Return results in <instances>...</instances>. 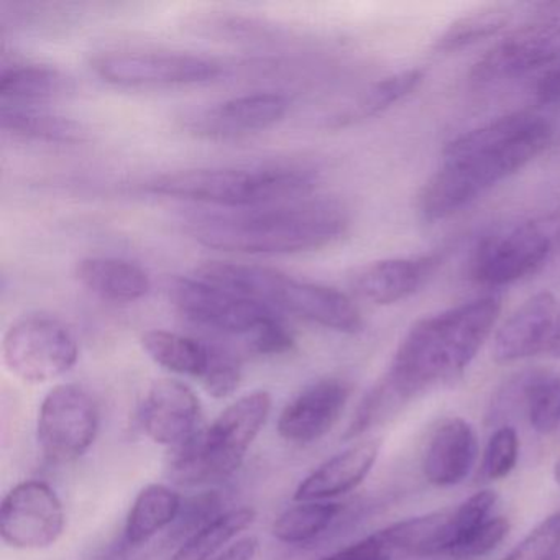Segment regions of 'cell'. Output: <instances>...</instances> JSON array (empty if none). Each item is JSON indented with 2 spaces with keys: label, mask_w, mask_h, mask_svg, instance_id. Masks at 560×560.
<instances>
[{
  "label": "cell",
  "mask_w": 560,
  "mask_h": 560,
  "mask_svg": "<svg viewBox=\"0 0 560 560\" xmlns=\"http://www.w3.org/2000/svg\"><path fill=\"white\" fill-rule=\"evenodd\" d=\"M552 137L549 120L530 113L510 114L462 133L447 143L441 166L422 188V219L442 221L474 205L536 160Z\"/></svg>",
  "instance_id": "cell-1"
},
{
  "label": "cell",
  "mask_w": 560,
  "mask_h": 560,
  "mask_svg": "<svg viewBox=\"0 0 560 560\" xmlns=\"http://www.w3.org/2000/svg\"><path fill=\"white\" fill-rule=\"evenodd\" d=\"M501 300L481 296L418 320L399 343L385 378L372 389L389 416L429 389L464 375L500 319Z\"/></svg>",
  "instance_id": "cell-2"
},
{
  "label": "cell",
  "mask_w": 560,
  "mask_h": 560,
  "mask_svg": "<svg viewBox=\"0 0 560 560\" xmlns=\"http://www.w3.org/2000/svg\"><path fill=\"white\" fill-rule=\"evenodd\" d=\"M349 209L337 199L275 208L205 214L189 221V234L205 247L235 254L277 255L317 250L346 234Z\"/></svg>",
  "instance_id": "cell-3"
},
{
  "label": "cell",
  "mask_w": 560,
  "mask_h": 560,
  "mask_svg": "<svg viewBox=\"0 0 560 560\" xmlns=\"http://www.w3.org/2000/svg\"><path fill=\"white\" fill-rule=\"evenodd\" d=\"M196 278L273 310L277 307L296 314L336 332L359 334L363 329L362 313L346 293L336 288L294 280L273 268L234 261H206L196 268Z\"/></svg>",
  "instance_id": "cell-4"
},
{
  "label": "cell",
  "mask_w": 560,
  "mask_h": 560,
  "mask_svg": "<svg viewBox=\"0 0 560 560\" xmlns=\"http://www.w3.org/2000/svg\"><path fill=\"white\" fill-rule=\"evenodd\" d=\"M317 173L303 166L186 170L156 176L147 185L153 195L191 199L225 208L284 205L310 195Z\"/></svg>",
  "instance_id": "cell-5"
},
{
  "label": "cell",
  "mask_w": 560,
  "mask_h": 560,
  "mask_svg": "<svg viewBox=\"0 0 560 560\" xmlns=\"http://www.w3.org/2000/svg\"><path fill=\"white\" fill-rule=\"evenodd\" d=\"M271 411L270 393L258 389L224 409L208 429L173 447L168 475L185 487L215 483L234 475Z\"/></svg>",
  "instance_id": "cell-6"
},
{
  "label": "cell",
  "mask_w": 560,
  "mask_h": 560,
  "mask_svg": "<svg viewBox=\"0 0 560 560\" xmlns=\"http://www.w3.org/2000/svg\"><path fill=\"white\" fill-rule=\"evenodd\" d=\"M560 255V211L523 219L485 235L471 252L468 273L488 288L533 277Z\"/></svg>",
  "instance_id": "cell-7"
},
{
  "label": "cell",
  "mask_w": 560,
  "mask_h": 560,
  "mask_svg": "<svg viewBox=\"0 0 560 560\" xmlns=\"http://www.w3.org/2000/svg\"><path fill=\"white\" fill-rule=\"evenodd\" d=\"M9 372L28 383H45L70 372L80 347L71 330L48 316H27L9 327L2 342Z\"/></svg>",
  "instance_id": "cell-8"
},
{
  "label": "cell",
  "mask_w": 560,
  "mask_h": 560,
  "mask_svg": "<svg viewBox=\"0 0 560 560\" xmlns=\"http://www.w3.org/2000/svg\"><path fill=\"white\" fill-rule=\"evenodd\" d=\"M100 431V409L78 385H60L45 396L38 412L37 438L45 457L70 464L90 451Z\"/></svg>",
  "instance_id": "cell-9"
},
{
  "label": "cell",
  "mask_w": 560,
  "mask_h": 560,
  "mask_svg": "<svg viewBox=\"0 0 560 560\" xmlns=\"http://www.w3.org/2000/svg\"><path fill=\"white\" fill-rule=\"evenodd\" d=\"M170 300L196 326L229 336H252L258 327L278 317L277 311L267 304L196 277L173 281Z\"/></svg>",
  "instance_id": "cell-10"
},
{
  "label": "cell",
  "mask_w": 560,
  "mask_h": 560,
  "mask_svg": "<svg viewBox=\"0 0 560 560\" xmlns=\"http://www.w3.org/2000/svg\"><path fill=\"white\" fill-rule=\"evenodd\" d=\"M93 70L101 80L120 88L189 86L222 74L221 65L208 58L162 51H109L94 58Z\"/></svg>",
  "instance_id": "cell-11"
},
{
  "label": "cell",
  "mask_w": 560,
  "mask_h": 560,
  "mask_svg": "<svg viewBox=\"0 0 560 560\" xmlns=\"http://www.w3.org/2000/svg\"><path fill=\"white\" fill-rule=\"evenodd\" d=\"M63 504L45 481H22L5 494L0 508V536L15 549L54 546L65 530Z\"/></svg>",
  "instance_id": "cell-12"
},
{
  "label": "cell",
  "mask_w": 560,
  "mask_h": 560,
  "mask_svg": "<svg viewBox=\"0 0 560 560\" xmlns=\"http://www.w3.org/2000/svg\"><path fill=\"white\" fill-rule=\"evenodd\" d=\"M560 65V21L530 24L491 48L471 70V81L493 84Z\"/></svg>",
  "instance_id": "cell-13"
},
{
  "label": "cell",
  "mask_w": 560,
  "mask_h": 560,
  "mask_svg": "<svg viewBox=\"0 0 560 560\" xmlns=\"http://www.w3.org/2000/svg\"><path fill=\"white\" fill-rule=\"evenodd\" d=\"M559 330L560 300L547 291L534 294L498 329L493 359L498 363H513L546 350L550 352Z\"/></svg>",
  "instance_id": "cell-14"
},
{
  "label": "cell",
  "mask_w": 560,
  "mask_h": 560,
  "mask_svg": "<svg viewBox=\"0 0 560 560\" xmlns=\"http://www.w3.org/2000/svg\"><path fill=\"white\" fill-rule=\"evenodd\" d=\"M352 386L342 378H324L304 388L278 419V432L293 444H313L332 431L349 402Z\"/></svg>",
  "instance_id": "cell-15"
},
{
  "label": "cell",
  "mask_w": 560,
  "mask_h": 560,
  "mask_svg": "<svg viewBox=\"0 0 560 560\" xmlns=\"http://www.w3.org/2000/svg\"><path fill=\"white\" fill-rule=\"evenodd\" d=\"M201 405L185 383L173 378L156 380L143 399V431L156 444L178 447L199 431Z\"/></svg>",
  "instance_id": "cell-16"
},
{
  "label": "cell",
  "mask_w": 560,
  "mask_h": 560,
  "mask_svg": "<svg viewBox=\"0 0 560 560\" xmlns=\"http://www.w3.org/2000/svg\"><path fill=\"white\" fill-rule=\"evenodd\" d=\"M439 264V255L373 261L350 277V288L362 300L388 306L418 293L435 273Z\"/></svg>",
  "instance_id": "cell-17"
},
{
  "label": "cell",
  "mask_w": 560,
  "mask_h": 560,
  "mask_svg": "<svg viewBox=\"0 0 560 560\" xmlns=\"http://www.w3.org/2000/svg\"><path fill=\"white\" fill-rule=\"evenodd\" d=\"M290 109L283 94L255 93L234 97L205 110L192 120V130L212 139H235L280 122Z\"/></svg>",
  "instance_id": "cell-18"
},
{
  "label": "cell",
  "mask_w": 560,
  "mask_h": 560,
  "mask_svg": "<svg viewBox=\"0 0 560 560\" xmlns=\"http://www.w3.org/2000/svg\"><path fill=\"white\" fill-rule=\"evenodd\" d=\"M478 444L474 428L460 418L442 422L425 448L422 471L435 487H454L470 475L477 460Z\"/></svg>",
  "instance_id": "cell-19"
},
{
  "label": "cell",
  "mask_w": 560,
  "mask_h": 560,
  "mask_svg": "<svg viewBox=\"0 0 560 560\" xmlns=\"http://www.w3.org/2000/svg\"><path fill=\"white\" fill-rule=\"evenodd\" d=\"M378 454L380 442L365 441L334 455L301 481L294 491V500L301 503L327 501L339 494L349 493L365 480Z\"/></svg>",
  "instance_id": "cell-20"
},
{
  "label": "cell",
  "mask_w": 560,
  "mask_h": 560,
  "mask_svg": "<svg viewBox=\"0 0 560 560\" xmlns=\"http://www.w3.org/2000/svg\"><path fill=\"white\" fill-rule=\"evenodd\" d=\"M501 401L524 408L534 431L552 434L560 428V373L549 369L517 373L504 386Z\"/></svg>",
  "instance_id": "cell-21"
},
{
  "label": "cell",
  "mask_w": 560,
  "mask_h": 560,
  "mask_svg": "<svg viewBox=\"0 0 560 560\" xmlns=\"http://www.w3.org/2000/svg\"><path fill=\"white\" fill-rule=\"evenodd\" d=\"M74 277L91 294L110 303H133L152 288L149 273L122 258L90 257L78 261Z\"/></svg>",
  "instance_id": "cell-22"
},
{
  "label": "cell",
  "mask_w": 560,
  "mask_h": 560,
  "mask_svg": "<svg viewBox=\"0 0 560 560\" xmlns=\"http://www.w3.org/2000/svg\"><path fill=\"white\" fill-rule=\"evenodd\" d=\"M73 90L67 74L45 65H15L2 71L0 96L4 104L32 106L42 101L57 100Z\"/></svg>",
  "instance_id": "cell-23"
},
{
  "label": "cell",
  "mask_w": 560,
  "mask_h": 560,
  "mask_svg": "<svg viewBox=\"0 0 560 560\" xmlns=\"http://www.w3.org/2000/svg\"><path fill=\"white\" fill-rule=\"evenodd\" d=\"M143 352L163 369L201 378L208 369L211 346L168 330H147L140 337Z\"/></svg>",
  "instance_id": "cell-24"
},
{
  "label": "cell",
  "mask_w": 560,
  "mask_h": 560,
  "mask_svg": "<svg viewBox=\"0 0 560 560\" xmlns=\"http://www.w3.org/2000/svg\"><path fill=\"white\" fill-rule=\"evenodd\" d=\"M0 124L12 136L40 142L81 143L88 139L86 129L77 120L28 106L4 104L0 109Z\"/></svg>",
  "instance_id": "cell-25"
},
{
  "label": "cell",
  "mask_w": 560,
  "mask_h": 560,
  "mask_svg": "<svg viewBox=\"0 0 560 560\" xmlns=\"http://www.w3.org/2000/svg\"><path fill=\"white\" fill-rule=\"evenodd\" d=\"M182 498L166 485L152 483L140 491L133 501L126 523V539L140 546L172 526L182 510Z\"/></svg>",
  "instance_id": "cell-26"
},
{
  "label": "cell",
  "mask_w": 560,
  "mask_h": 560,
  "mask_svg": "<svg viewBox=\"0 0 560 560\" xmlns=\"http://www.w3.org/2000/svg\"><path fill=\"white\" fill-rule=\"evenodd\" d=\"M424 77V70L412 68V70L399 71V73L376 81L357 100L352 107L337 116V126H349V124L385 113L399 101L411 96L421 86Z\"/></svg>",
  "instance_id": "cell-27"
},
{
  "label": "cell",
  "mask_w": 560,
  "mask_h": 560,
  "mask_svg": "<svg viewBox=\"0 0 560 560\" xmlns=\"http://www.w3.org/2000/svg\"><path fill=\"white\" fill-rule=\"evenodd\" d=\"M514 18L516 11L511 5H490L470 12L448 25L447 31L435 42V51L452 54L494 37L503 32Z\"/></svg>",
  "instance_id": "cell-28"
},
{
  "label": "cell",
  "mask_w": 560,
  "mask_h": 560,
  "mask_svg": "<svg viewBox=\"0 0 560 560\" xmlns=\"http://www.w3.org/2000/svg\"><path fill=\"white\" fill-rule=\"evenodd\" d=\"M255 511L252 508H237L219 514L214 521L202 527L198 534L182 544L178 552L172 560H212L221 553L242 530L252 526L255 521Z\"/></svg>",
  "instance_id": "cell-29"
},
{
  "label": "cell",
  "mask_w": 560,
  "mask_h": 560,
  "mask_svg": "<svg viewBox=\"0 0 560 560\" xmlns=\"http://www.w3.org/2000/svg\"><path fill=\"white\" fill-rule=\"evenodd\" d=\"M340 511L342 506L332 501H304L281 513L271 533L284 544L311 542L329 529Z\"/></svg>",
  "instance_id": "cell-30"
},
{
  "label": "cell",
  "mask_w": 560,
  "mask_h": 560,
  "mask_svg": "<svg viewBox=\"0 0 560 560\" xmlns=\"http://www.w3.org/2000/svg\"><path fill=\"white\" fill-rule=\"evenodd\" d=\"M520 457V439L510 425L498 429L485 448L480 465V478L483 481L500 480L511 474Z\"/></svg>",
  "instance_id": "cell-31"
},
{
  "label": "cell",
  "mask_w": 560,
  "mask_h": 560,
  "mask_svg": "<svg viewBox=\"0 0 560 560\" xmlns=\"http://www.w3.org/2000/svg\"><path fill=\"white\" fill-rule=\"evenodd\" d=\"M241 362L234 353L222 347L211 346L208 369L201 376L206 392L215 399H225L237 392L241 385Z\"/></svg>",
  "instance_id": "cell-32"
},
{
  "label": "cell",
  "mask_w": 560,
  "mask_h": 560,
  "mask_svg": "<svg viewBox=\"0 0 560 560\" xmlns=\"http://www.w3.org/2000/svg\"><path fill=\"white\" fill-rule=\"evenodd\" d=\"M560 550V513L530 530L504 560H553Z\"/></svg>",
  "instance_id": "cell-33"
},
{
  "label": "cell",
  "mask_w": 560,
  "mask_h": 560,
  "mask_svg": "<svg viewBox=\"0 0 560 560\" xmlns=\"http://www.w3.org/2000/svg\"><path fill=\"white\" fill-rule=\"evenodd\" d=\"M510 530V523L506 517L493 516L483 524L471 530L465 539H462L448 557L454 560H474L490 553L498 544L503 542Z\"/></svg>",
  "instance_id": "cell-34"
},
{
  "label": "cell",
  "mask_w": 560,
  "mask_h": 560,
  "mask_svg": "<svg viewBox=\"0 0 560 560\" xmlns=\"http://www.w3.org/2000/svg\"><path fill=\"white\" fill-rule=\"evenodd\" d=\"M219 506H221V498L215 493H202L186 501L182 504V510L176 517V527L172 530L173 537L185 544L219 516Z\"/></svg>",
  "instance_id": "cell-35"
},
{
  "label": "cell",
  "mask_w": 560,
  "mask_h": 560,
  "mask_svg": "<svg viewBox=\"0 0 560 560\" xmlns=\"http://www.w3.org/2000/svg\"><path fill=\"white\" fill-rule=\"evenodd\" d=\"M248 337V346L258 355H283L296 346L293 332L284 326L280 316L268 320Z\"/></svg>",
  "instance_id": "cell-36"
},
{
  "label": "cell",
  "mask_w": 560,
  "mask_h": 560,
  "mask_svg": "<svg viewBox=\"0 0 560 560\" xmlns=\"http://www.w3.org/2000/svg\"><path fill=\"white\" fill-rule=\"evenodd\" d=\"M395 552L382 534L375 533L319 560H395Z\"/></svg>",
  "instance_id": "cell-37"
},
{
  "label": "cell",
  "mask_w": 560,
  "mask_h": 560,
  "mask_svg": "<svg viewBox=\"0 0 560 560\" xmlns=\"http://www.w3.org/2000/svg\"><path fill=\"white\" fill-rule=\"evenodd\" d=\"M537 97L544 104L560 103V65L544 74L537 84Z\"/></svg>",
  "instance_id": "cell-38"
},
{
  "label": "cell",
  "mask_w": 560,
  "mask_h": 560,
  "mask_svg": "<svg viewBox=\"0 0 560 560\" xmlns=\"http://www.w3.org/2000/svg\"><path fill=\"white\" fill-rule=\"evenodd\" d=\"M258 550V540L255 537H244L237 542L222 550L218 557L212 560H254Z\"/></svg>",
  "instance_id": "cell-39"
},
{
  "label": "cell",
  "mask_w": 560,
  "mask_h": 560,
  "mask_svg": "<svg viewBox=\"0 0 560 560\" xmlns=\"http://www.w3.org/2000/svg\"><path fill=\"white\" fill-rule=\"evenodd\" d=\"M550 353H553V355L559 357L560 359V330L559 336H557L556 342H553L552 349H550Z\"/></svg>",
  "instance_id": "cell-40"
},
{
  "label": "cell",
  "mask_w": 560,
  "mask_h": 560,
  "mask_svg": "<svg viewBox=\"0 0 560 560\" xmlns=\"http://www.w3.org/2000/svg\"><path fill=\"white\" fill-rule=\"evenodd\" d=\"M556 478H557V481H559V483H560V460L557 462V465H556Z\"/></svg>",
  "instance_id": "cell-41"
},
{
  "label": "cell",
  "mask_w": 560,
  "mask_h": 560,
  "mask_svg": "<svg viewBox=\"0 0 560 560\" xmlns=\"http://www.w3.org/2000/svg\"><path fill=\"white\" fill-rule=\"evenodd\" d=\"M553 560H560V550H559V552H557V556L553 557Z\"/></svg>",
  "instance_id": "cell-42"
}]
</instances>
